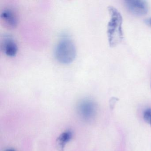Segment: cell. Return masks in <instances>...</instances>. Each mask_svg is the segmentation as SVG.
Returning a JSON list of instances; mask_svg holds the SVG:
<instances>
[{
  "label": "cell",
  "mask_w": 151,
  "mask_h": 151,
  "mask_svg": "<svg viewBox=\"0 0 151 151\" xmlns=\"http://www.w3.org/2000/svg\"><path fill=\"white\" fill-rule=\"evenodd\" d=\"M110 16V20L107 25V36L109 46H116L123 39V19L120 12L114 7L110 6L108 8Z\"/></svg>",
  "instance_id": "6da1fadb"
},
{
  "label": "cell",
  "mask_w": 151,
  "mask_h": 151,
  "mask_svg": "<svg viewBox=\"0 0 151 151\" xmlns=\"http://www.w3.org/2000/svg\"><path fill=\"white\" fill-rule=\"evenodd\" d=\"M77 51L74 42L68 37L61 39L55 49V56L63 64L71 63L76 56Z\"/></svg>",
  "instance_id": "7a4b0ae2"
},
{
  "label": "cell",
  "mask_w": 151,
  "mask_h": 151,
  "mask_svg": "<svg viewBox=\"0 0 151 151\" xmlns=\"http://www.w3.org/2000/svg\"><path fill=\"white\" fill-rule=\"evenodd\" d=\"M97 108L96 103L90 99H84L78 103L77 110L82 119L90 121L95 117Z\"/></svg>",
  "instance_id": "3957f363"
},
{
  "label": "cell",
  "mask_w": 151,
  "mask_h": 151,
  "mask_svg": "<svg viewBox=\"0 0 151 151\" xmlns=\"http://www.w3.org/2000/svg\"><path fill=\"white\" fill-rule=\"evenodd\" d=\"M124 4L128 10L136 16L145 15L148 12V6L145 1L128 0L124 1Z\"/></svg>",
  "instance_id": "277c9868"
},
{
  "label": "cell",
  "mask_w": 151,
  "mask_h": 151,
  "mask_svg": "<svg viewBox=\"0 0 151 151\" xmlns=\"http://www.w3.org/2000/svg\"><path fill=\"white\" fill-rule=\"evenodd\" d=\"M1 49L4 54L13 57L17 54L18 47L15 40L11 36L5 35L1 38Z\"/></svg>",
  "instance_id": "5b68a950"
},
{
  "label": "cell",
  "mask_w": 151,
  "mask_h": 151,
  "mask_svg": "<svg viewBox=\"0 0 151 151\" xmlns=\"http://www.w3.org/2000/svg\"><path fill=\"white\" fill-rule=\"evenodd\" d=\"M1 22L5 27L14 29L18 24V17L14 10L11 9H5L1 14Z\"/></svg>",
  "instance_id": "8992f818"
},
{
  "label": "cell",
  "mask_w": 151,
  "mask_h": 151,
  "mask_svg": "<svg viewBox=\"0 0 151 151\" xmlns=\"http://www.w3.org/2000/svg\"><path fill=\"white\" fill-rule=\"evenodd\" d=\"M73 137V133L70 130L63 132L56 139L58 147L60 151H63L65 145L68 144Z\"/></svg>",
  "instance_id": "52a82bcc"
},
{
  "label": "cell",
  "mask_w": 151,
  "mask_h": 151,
  "mask_svg": "<svg viewBox=\"0 0 151 151\" xmlns=\"http://www.w3.org/2000/svg\"><path fill=\"white\" fill-rule=\"evenodd\" d=\"M144 119L146 122L151 125V108L148 109L144 112Z\"/></svg>",
  "instance_id": "ba28073f"
},
{
  "label": "cell",
  "mask_w": 151,
  "mask_h": 151,
  "mask_svg": "<svg viewBox=\"0 0 151 151\" xmlns=\"http://www.w3.org/2000/svg\"><path fill=\"white\" fill-rule=\"evenodd\" d=\"M145 22L147 24L151 26V18H148V19H146L145 20Z\"/></svg>",
  "instance_id": "9c48e42d"
},
{
  "label": "cell",
  "mask_w": 151,
  "mask_h": 151,
  "mask_svg": "<svg viewBox=\"0 0 151 151\" xmlns=\"http://www.w3.org/2000/svg\"><path fill=\"white\" fill-rule=\"evenodd\" d=\"M5 151H16L14 149H8L7 150H6Z\"/></svg>",
  "instance_id": "30bf717a"
}]
</instances>
